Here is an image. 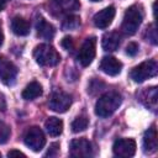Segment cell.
Wrapping results in <instances>:
<instances>
[{"label": "cell", "mask_w": 158, "mask_h": 158, "mask_svg": "<svg viewBox=\"0 0 158 158\" xmlns=\"http://www.w3.org/2000/svg\"><path fill=\"white\" fill-rule=\"evenodd\" d=\"M36 30L38 36H41L44 40H52L54 36V27L41 16L36 21Z\"/></svg>", "instance_id": "9a60e30c"}, {"label": "cell", "mask_w": 158, "mask_h": 158, "mask_svg": "<svg viewBox=\"0 0 158 158\" xmlns=\"http://www.w3.org/2000/svg\"><path fill=\"white\" fill-rule=\"evenodd\" d=\"M158 139H157V130L156 126L152 125L144 133L143 137V151L146 153H152L157 149Z\"/></svg>", "instance_id": "4fadbf2b"}, {"label": "cell", "mask_w": 158, "mask_h": 158, "mask_svg": "<svg viewBox=\"0 0 158 158\" xmlns=\"http://www.w3.org/2000/svg\"><path fill=\"white\" fill-rule=\"evenodd\" d=\"M54 9L60 12H70L79 9V0H51Z\"/></svg>", "instance_id": "ac0fdd59"}, {"label": "cell", "mask_w": 158, "mask_h": 158, "mask_svg": "<svg viewBox=\"0 0 158 158\" xmlns=\"http://www.w3.org/2000/svg\"><path fill=\"white\" fill-rule=\"evenodd\" d=\"M44 127H46V131L48 132L49 136H59L63 131V121L58 117H54V116H51L46 120L44 122Z\"/></svg>", "instance_id": "e0dca14e"}, {"label": "cell", "mask_w": 158, "mask_h": 158, "mask_svg": "<svg viewBox=\"0 0 158 158\" xmlns=\"http://www.w3.org/2000/svg\"><path fill=\"white\" fill-rule=\"evenodd\" d=\"M58 149H59V144L58 143H53L52 146H51V149L47 152V154L46 156H56V153L58 152Z\"/></svg>", "instance_id": "d4e9b609"}, {"label": "cell", "mask_w": 158, "mask_h": 158, "mask_svg": "<svg viewBox=\"0 0 158 158\" xmlns=\"http://www.w3.org/2000/svg\"><path fill=\"white\" fill-rule=\"evenodd\" d=\"M33 57L36 62L42 67H54L59 63L60 56L54 47L42 43L38 44L33 51Z\"/></svg>", "instance_id": "3957f363"}, {"label": "cell", "mask_w": 158, "mask_h": 158, "mask_svg": "<svg viewBox=\"0 0 158 158\" xmlns=\"http://www.w3.org/2000/svg\"><path fill=\"white\" fill-rule=\"evenodd\" d=\"M42 95V86L37 81H31L22 91V98L25 100H33Z\"/></svg>", "instance_id": "d6986e66"}, {"label": "cell", "mask_w": 158, "mask_h": 158, "mask_svg": "<svg viewBox=\"0 0 158 158\" xmlns=\"http://www.w3.org/2000/svg\"><path fill=\"white\" fill-rule=\"evenodd\" d=\"M90 1H93V2H98V1H101V0H90Z\"/></svg>", "instance_id": "f1b7e54d"}, {"label": "cell", "mask_w": 158, "mask_h": 158, "mask_svg": "<svg viewBox=\"0 0 158 158\" xmlns=\"http://www.w3.org/2000/svg\"><path fill=\"white\" fill-rule=\"evenodd\" d=\"M16 75H17L16 65L5 57L0 56V80L6 85H11L15 83Z\"/></svg>", "instance_id": "ba28073f"}, {"label": "cell", "mask_w": 158, "mask_h": 158, "mask_svg": "<svg viewBox=\"0 0 158 158\" xmlns=\"http://www.w3.org/2000/svg\"><path fill=\"white\" fill-rule=\"evenodd\" d=\"M95 49H96V38L88 37L83 42V44L79 49V53H78V60L80 62V64L83 67H88L93 62V59L95 57V52H96Z\"/></svg>", "instance_id": "8992f818"}, {"label": "cell", "mask_w": 158, "mask_h": 158, "mask_svg": "<svg viewBox=\"0 0 158 158\" xmlns=\"http://www.w3.org/2000/svg\"><path fill=\"white\" fill-rule=\"evenodd\" d=\"M80 25V19L75 15H69L63 21V28L64 30H74Z\"/></svg>", "instance_id": "44dd1931"}, {"label": "cell", "mask_w": 158, "mask_h": 158, "mask_svg": "<svg viewBox=\"0 0 158 158\" xmlns=\"http://www.w3.org/2000/svg\"><path fill=\"white\" fill-rule=\"evenodd\" d=\"M120 35L118 32L116 31H112V32H107L102 36V40H101V47L104 51L106 52H112V51H116L120 46Z\"/></svg>", "instance_id": "5bb4252c"}, {"label": "cell", "mask_w": 158, "mask_h": 158, "mask_svg": "<svg viewBox=\"0 0 158 158\" xmlns=\"http://www.w3.org/2000/svg\"><path fill=\"white\" fill-rule=\"evenodd\" d=\"M62 46L65 48V49H72V47H73V40H72V37H64L63 40H62Z\"/></svg>", "instance_id": "cb8c5ba5"}, {"label": "cell", "mask_w": 158, "mask_h": 158, "mask_svg": "<svg viewBox=\"0 0 158 158\" xmlns=\"http://www.w3.org/2000/svg\"><path fill=\"white\" fill-rule=\"evenodd\" d=\"M4 42V33H2V30H1V25H0V46Z\"/></svg>", "instance_id": "83f0119b"}, {"label": "cell", "mask_w": 158, "mask_h": 158, "mask_svg": "<svg viewBox=\"0 0 158 158\" xmlns=\"http://www.w3.org/2000/svg\"><path fill=\"white\" fill-rule=\"evenodd\" d=\"M7 157L9 158H11V157H26V154L25 153H22V152H20V151H16V149H12V151H10L9 153H7Z\"/></svg>", "instance_id": "484cf974"}, {"label": "cell", "mask_w": 158, "mask_h": 158, "mask_svg": "<svg viewBox=\"0 0 158 158\" xmlns=\"http://www.w3.org/2000/svg\"><path fill=\"white\" fill-rule=\"evenodd\" d=\"M11 30L17 36H27L30 33V23L23 17L15 16L11 20Z\"/></svg>", "instance_id": "2e32d148"}, {"label": "cell", "mask_w": 158, "mask_h": 158, "mask_svg": "<svg viewBox=\"0 0 158 158\" xmlns=\"http://www.w3.org/2000/svg\"><path fill=\"white\" fill-rule=\"evenodd\" d=\"M122 98L117 91H107L101 95L95 104V114L99 117L111 116L121 105Z\"/></svg>", "instance_id": "6da1fadb"}, {"label": "cell", "mask_w": 158, "mask_h": 158, "mask_svg": "<svg viewBox=\"0 0 158 158\" xmlns=\"http://www.w3.org/2000/svg\"><path fill=\"white\" fill-rule=\"evenodd\" d=\"M5 5H6V0H0V12L4 10Z\"/></svg>", "instance_id": "4316f807"}, {"label": "cell", "mask_w": 158, "mask_h": 158, "mask_svg": "<svg viewBox=\"0 0 158 158\" xmlns=\"http://www.w3.org/2000/svg\"><path fill=\"white\" fill-rule=\"evenodd\" d=\"M126 53L131 57H135L138 53V44L136 42H130L126 47Z\"/></svg>", "instance_id": "603a6c76"}, {"label": "cell", "mask_w": 158, "mask_h": 158, "mask_svg": "<svg viewBox=\"0 0 158 158\" xmlns=\"http://www.w3.org/2000/svg\"><path fill=\"white\" fill-rule=\"evenodd\" d=\"M72 105V98L63 91H56L49 99V109L56 112H65Z\"/></svg>", "instance_id": "9c48e42d"}, {"label": "cell", "mask_w": 158, "mask_h": 158, "mask_svg": "<svg viewBox=\"0 0 158 158\" xmlns=\"http://www.w3.org/2000/svg\"><path fill=\"white\" fill-rule=\"evenodd\" d=\"M157 72H158V64L154 59H151V60H146V62H142L141 64L136 65L131 70L130 75L136 83H142L146 79H149V78L157 75Z\"/></svg>", "instance_id": "277c9868"}, {"label": "cell", "mask_w": 158, "mask_h": 158, "mask_svg": "<svg viewBox=\"0 0 158 158\" xmlns=\"http://www.w3.org/2000/svg\"><path fill=\"white\" fill-rule=\"evenodd\" d=\"M143 20V14L142 10L138 5H132L130 6L123 16L122 20V25H121V30L125 35H133L137 32L138 27L141 26Z\"/></svg>", "instance_id": "7a4b0ae2"}, {"label": "cell", "mask_w": 158, "mask_h": 158, "mask_svg": "<svg viewBox=\"0 0 158 158\" xmlns=\"http://www.w3.org/2000/svg\"><path fill=\"white\" fill-rule=\"evenodd\" d=\"M69 156L70 157H90V156H93L91 143L86 138L73 139L69 144Z\"/></svg>", "instance_id": "30bf717a"}, {"label": "cell", "mask_w": 158, "mask_h": 158, "mask_svg": "<svg viewBox=\"0 0 158 158\" xmlns=\"http://www.w3.org/2000/svg\"><path fill=\"white\" fill-rule=\"evenodd\" d=\"M0 157H1V153H0Z\"/></svg>", "instance_id": "f546056e"}, {"label": "cell", "mask_w": 158, "mask_h": 158, "mask_svg": "<svg viewBox=\"0 0 158 158\" xmlns=\"http://www.w3.org/2000/svg\"><path fill=\"white\" fill-rule=\"evenodd\" d=\"M25 144L31 148L33 152H40L44 144H46V137L43 131L37 127V126H32L27 130L26 135H25Z\"/></svg>", "instance_id": "5b68a950"}, {"label": "cell", "mask_w": 158, "mask_h": 158, "mask_svg": "<svg viewBox=\"0 0 158 158\" xmlns=\"http://www.w3.org/2000/svg\"><path fill=\"white\" fill-rule=\"evenodd\" d=\"M100 69L105 74L111 75V77H115V75H117V74L121 73L122 63L118 59H116L115 57H112V56H106L100 62Z\"/></svg>", "instance_id": "7c38bea8"}, {"label": "cell", "mask_w": 158, "mask_h": 158, "mask_svg": "<svg viewBox=\"0 0 158 158\" xmlns=\"http://www.w3.org/2000/svg\"><path fill=\"white\" fill-rule=\"evenodd\" d=\"M112 152L116 157H132L136 153V142L132 138H117L114 142Z\"/></svg>", "instance_id": "52a82bcc"}, {"label": "cell", "mask_w": 158, "mask_h": 158, "mask_svg": "<svg viewBox=\"0 0 158 158\" xmlns=\"http://www.w3.org/2000/svg\"><path fill=\"white\" fill-rule=\"evenodd\" d=\"M10 135H11L10 126L6 125L5 122L0 121V143L7 142V139L10 138Z\"/></svg>", "instance_id": "7402d4cb"}, {"label": "cell", "mask_w": 158, "mask_h": 158, "mask_svg": "<svg viewBox=\"0 0 158 158\" xmlns=\"http://www.w3.org/2000/svg\"><path fill=\"white\" fill-rule=\"evenodd\" d=\"M88 125H89L88 118L85 116H79L72 122V131L75 132V133L77 132H81L88 127Z\"/></svg>", "instance_id": "ffe728a7"}, {"label": "cell", "mask_w": 158, "mask_h": 158, "mask_svg": "<svg viewBox=\"0 0 158 158\" xmlns=\"http://www.w3.org/2000/svg\"><path fill=\"white\" fill-rule=\"evenodd\" d=\"M115 7L114 6H107L99 12L94 15V25L99 28H106L111 25L114 17H115Z\"/></svg>", "instance_id": "8fae6325"}]
</instances>
